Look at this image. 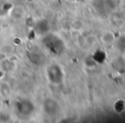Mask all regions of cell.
I'll return each mask as SVG.
<instances>
[{
	"instance_id": "7a4b0ae2",
	"label": "cell",
	"mask_w": 125,
	"mask_h": 123,
	"mask_svg": "<svg viewBox=\"0 0 125 123\" xmlns=\"http://www.w3.org/2000/svg\"><path fill=\"white\" fill-rule=\"evenodd\" d=\"M0 93L4 96H8L10 95V87L6 83H3L0 84Z\"/></svg>"
},
{
	"instance_id": "6da1fadb",
	"label": "cell",
	"mask_w": 125,
	"mask_h": 123,
	"mask_svg": "<svg viewBox=\"0 0 125 123\" xmlns=\"http://www.w3.org/2000/svg\"><path fill=\"white\" fill-rule=\"evenodd\" d=\"M10 9V4L6 0H0V16H3L7 14Z\"/></svg>"
}]
</instances>
